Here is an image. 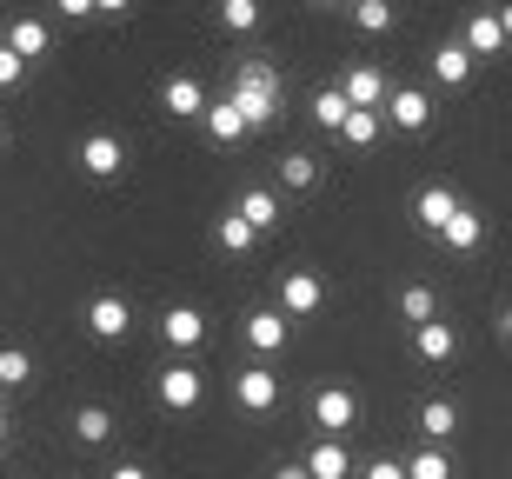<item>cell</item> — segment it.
Here are the masks:
<instances>
[{"instance_id":"obj_30","label":"cell","mask_w":512,"mask_h":479,"mask_svg":"<svg viewBox=\"0 0 512 479\" xmlns=\"http://www.w3.org/2000/svg\"><path fill=\"white\" fill-rule=\"evenodd\" d=\"M7 386H34V353L27 346H0V393Z\"/></svg>"},{"instance_id":"obj_12","label":"cell","mask_w":512,"mask_h":479,"mask_svg":"<svg viewBox=\"0 0 512 479\" xmlns=\"http://www.w3.org/2000/svg\"><path fill=\"white\" fill-rule=\"evenodd\" d=\"M160 340H167L173 353H193V346L207 340V313L200 307H167L160 313Z\"/></svg>"},{"instance_id":"obj_11","label":"cell","mask_w":512,"mask_h":479,"mask_svg":"<svg viewBox=\"0 0 512 479\" xmlns=\"http://www.w3.org/2000/svg\"><path fill=\"white\" fill-rule=\"evenodd\" d=\"M333 87H340L346 107H373V114H380V100H386V87H393V80H386L380 67H346Z\"/></svg>"},{"instance_id":"obj_1","label":"cell","mask_w":512,"mask_h":479,"mask_svg":"<svg viewBox=\"0 0 512 479\" xmlns=\"http://www.w3.org/2000/svg\"><path fill=\"white\" fill-rule=\"evenodd\" d=\"M227 100L240 107V114H247V134H260V127H273V120H280V107H286L280 67H273V60H260V54L233 60V87H227Z\"/></svg>"},{"instance_id":"obj_6","label":"cell","mask_w":512,"mask_h":479,"mask_svg":"<svg viewBox=\"0 0 512 479\" xmlns=\"http://www.w3.org/2000/svg\"><path fill=\"white\" fill-rule=\"evenodd\" d=\"M426 120H433V94H419V87H386V100H380V127L419 134Z\"/></svg>"},{"instance_id":"obj_17","label":"cell","mask_w":512,"mask_h":479,"mask_svg":"<svg viewBox=\"0 0 512 479\" xmlns=\"http://www.w3.org/2000/svg\"><path fill=\"white\" fill-rule=\"evenodd\" d=\"M413 353H419L426 366H446V360L459 353V333H453L446 320H419V326H413Z\"/></svg>"},{"instance_id":"obj_7","label":"cell","mask_w":512,"mask_h":479,"mask_svg":"<svg viewBox=\"0 0 512 479\" xmlns=\"http://www.w3.org/2000/svg\"><path fill=\"white\" fill-rule=\"evenodd\" d=\"M320 307H326V280L313 267H293L280 280V313H286V320H313Z\"/></svg>"},{"instance_id":"obj_32","label":"cell","mask_w":512,"mask_h":479,"mask_svg":"<svg viewBox=\"0 0 512 479\" xmlns=\"http://www.w3.org/2000/svg\"><path fill=\"white\" fill-rule=\"evenodd\" d=\"M353 114V107H346L340 100V87H320V94H313V120H320L326 134H340V120Z\"/></svg>"},{"instance_id":"obj_40","label":"cell","mask_w":512,"mask_h":479,"mask_svg":"<svg viewBox=\"0 0 512 479\" xmlns=\"http://www.w3.org/2000/svg\"><path fill=\"white\" fill-rule=\"evenodd\" d=\"M313 7H346V0H313Z\"/></svg>"},{"instance_id":"obj_13","label":"cell","mask_w":512,"mask_h":479,"mask_svg":"<svg viewBox=\"0 0 512 479\" xmlns=\"http://www.w3.org/2000/svg\"><path fill=\"white\" fill-rule=\"evenodd\" d=\"M7 47H14V54L27 60V67H34V60H47V54H54V27H47L40 14H20L14 27H7Z\"/></svg>"},{"instance_id":"obj_2","label":"cell","mask_w":512,"mask_h":479,"mask_svg":"<svg viewBox=\"0 0 512 479\" xmlns=\"http://www.w3.org/2000/svg\"><path fill=\"white\" fill-rule=\"evenodd\" d=\"M153 393H160L167 413H193V406L207 400V373H200L193 360H167L160 373H153Z\"/></svg>"},{"instance_id":"obj_24","label":"cell","mask_w":512,"mask_h":479,"mask_svg":"<svg viewBox=\"0 0 512 479\" xmlns=\"http://www.w3.org/2000/svg\"><path fill=\"white\" fill-rule=\"evenodd\" d=\"M213 247H220V253H253V247H260V233H253L240 213H220V220H213Z\"/></svg>"},{"instance_id":"obj_36","label":"cell","mask_w":512,"mask_h":479,"mask_svg":"<svg viewBox=\"0 0 512 479\" xmlns=\"http://www.w3.org/2000/svg\"><path fill=\"white\" fill-rule=\"evenodd\" d=\"M107 479H153V473H147V466H140V460H120V466H114V473H107Z\"/></svg>"},{"instance_id":"obj_8","label":"cell","mask_w":512,"mask_h":479,"mask_svg":"<svg viewBox=\"0 0 512 479\" xmlns=\"http://www.w3.org/2000/svg\"><path fill=\"white\" fill-rule=\"evenodd\" d=\"M74 160H80L87 180H114V173L127 167V140H120V134H80Z\"/></svg>"},{"instance_id":"obj_15","label":"cell","mask_w":512,"mask_h":479,"mask_svg":"<svg viewBox=\"0 0 512 479\" xmlns=\"http://www.w3.org/2000/svg\"><path fill=\"white\" fill-rule=\"evenodd\" d=\"M160 107H167L173 120H200L207 114V87H200L193 74H173L167 87H160Z\"/></svg>"},{"instance_id":"obj_33","label":"cell","mask_w":512,"mask_h":479,"mask_svg":"<svg viewBox=\"0 0 512 479\" xmlns=\"http://www.w3.org/2000/svg\"><path fill=\"white\" fill-rule=\"evenodd\" d=\"M20 80H27V60H20L14 47H7V40H0V94H14Z\"/></svg>"},{"instance_id":"obj_41","label":"cell","mask_w":512,"mask_h":479,"mask_svg":"<svg viewBox=\"0 0 512 479\" xmlns=\"http://www.w3.org/2000/svg\"><path fill=\"white\" fill-rule=\"evenodd\" d=\"M0 154H7V127H0Z\"/></svg>"},{"instance_id":"obj_10","label":"cell","mask_w":512,"mask_h":479,"mask_svg":"<svg viewBox=\"0 0 512 479\" xmlns=\"http://www.w3.org/2000/svg\"><path fill=\"white\" fill-rule=\"evenodd\" d=\"M233 400L247 406V413H273V406H280V373H273V366H240V373H233Z\"/></svg>"},{"instance_id":"obj_34","label":"cell","mask_w":512,"mask_h":479,"mask_svg":"<svg viewBox=\"0 0 512 479\" xmlns=\"http://www.w3.org/2000/svg\"><path fill=\"white\" fill-rule=\"evenodd\" d=\"M360 479H406V473H399V460H366Z\"/></svg>"},{"instance_id":"obj_3","label":"cell","mask_w":512,"mask_h":479,"mask_svg":"<svg viewBox=\"0 0 512 479\" xmlns=\"http://www.w3.org/2000/svg\"><path fill=\"white\" fill-rule=\"evenodd\" d=\"M506 27H512V14L506 7H486V14H473L466 20V27H459V47H466V54H473V67L479 60H493V54H506Z\"/></svg>"},{"instance_id":"obj_20","label":"cell","mask_w":512,"mask_h":479,"mask_svg":"<svg viewBox=\"0 0 512 479\" xmlns=\"http://www.w3.org/2000/svg\"><path fill=\"white\" fill-rule=\"evenodd\" d=\"M233 213H240V220H247L253 233H273V227H280V193H266V187H247L240 200H233Z\"/></svg>"},{"instance_id":"obj_9","label":"cell","mask_w":512,"mask_h":479,"mask_svg":"<svg viewBox=\"0 0 512 479\" xmlns=\"http://www.w3.org/2000/svg\"><path fill=\"white\" fill-rule=\"evenodd\" d=\"M80 320H87L94 340H127V333H133V307L120 300V293H94V300L80 307Z\"/></svg>"},{"instance_id":"obj_4","label":"cell","mask_w":512,"mask_h":479,"mask_svg":"<svg viewBox=\"0 0 512 479\" xmlns=\"http://www.w3.org/2000/svg\"><path fill=\"white\" fill-rule=\"evenodd\" d=\"M353 420H360V393H353V386H320V393H313V426H320V440L353 433Z\"/></svg>"},{"instance_id":"obj_38","label":"cell","mask_w":512,"mask_h":479,"mask_svg":"<svg viewBox=\"0 0 512 479\" xmlns=\"http://www.w3.org/2000/svg\"><path fill=\"white\" fill-rule=\"evenodd\" d=\"M133 0H94V14H127Z\"/></svg>"},{"instance_id":"obj_26","label":"cell","mask_w":512,"mask_h":479,"mask_svg":"<svg viewBox=\"0 0 512 479\" xmlns=\"http://www.w3.org/2000/svg\"><path fill=\"white\" fill-rule=\"evenodd\" d=\"M74 440L80 446H107L114 440V413H107V406H80L74 413Z\"/></svg>"},{"instance_id":"obj_5","label":"cell","mask_w":512,"mask_h":479,"mask_svg":"<svg viewBox=\"0 0 512 479\" xmlns=\"http://www.w3.org/2000/svg\"><path fill=\"white\" fill-rule=\"evenodd\" d=\"M240 340H247V353L273 360V353H286V340H293V320H286L280 307H253L247 320H240Z\"/></svg>"},{"instance_id":"obj_27","label":"cell","mask_w":512,"mask_h":479,"mask_svg":"<svg viewBox=\"0 0 512 479\" xmlns=\"http://www.w3.org/2000/svg\"><path fill=\"white\" fill-rule=\"evenodd\" d=\"M280 187H286V193L320 187V154H286V160H280Z\"/></svg>"},{"instance_id":"obj_19","label":"cell","mask_w":512,"mask_h":479,"mask_svg":"<svg viewBox=\"0 0 512 479\" xmlns=\"http://www.w3.org/2000/svg\"><path fill=\"white\" fill-rule=\"evenodd\" d=\"M433 240H446L453 253H479V240H486V220H479V213L466 207V200H459V207H453V220H446V227H439Z\"/></svg>"},{"instance_id":"obj_23","label":"cell","mask_w":512,"mask_h":479,"mask_svg":"<svg viewBox=\"0 0 512 479\" xmlns=\"http://www.w3.org/2000/svg\"><path fill=\"white\" fill-rule=\"evenodd\" d=\"M399 473L406 479H453V453H446V446H419V453L399 460Z\"/></svg>"},{"instance_id":"obj_21","label":"cell","mask_w":512,"mask_h":479,"mask_svg":"<svg viewBox=\"0 0 512 479\" xmlns=\"http://www.w3.org/2000/svg\"><path fill=\"white\" fill-rule=\"evenodd\" d=\"M433 80L439 87H466V80H473V54H466L459 40H439L433 47Z\"/></svg>"},{"instance_id":"obj_35","label":"cell","mask_w":512,"mask_h":479,"mask_svg":"<svg viewBox=\"0 0 512 479\" xmlns=\"http://www.w3.org/2000/svg\"><path fill=\"white\" fill-rule=\"evenodd\" d=\"M54 14L60 20H87V14H94V0H54Z\"/></svg>"},{"instance_id":"obj_28","label":"cell","mask_w":512,"mask_h":479,"mask_svg":"<svg viewBox=\"0 0 512 479\" xmlns=\"http://www.w3.org/2000/svg\"><path fill=\"white\" fill-rule=\"evenodd\" d=\"M340 140H346V147H360V154H366V147L380 140V114H373V107H353V114L340 120Z\"/></svg>"},{"instance_id":"obj_18","label":"cell","mask_w":512,"mask_h":479,"mask_svg":"<svg viewBox=\"0 0 512 479\" xmlns=\"http://www.w3.org/2000/svg\"><path fill=\"white\" fill-rule=\"evenodd\" d=\"M300 466H306V479H353V453L340 440H313Z\"/></svg>"},{"instance_id":"obj_22","label":"cell","mask_w":512,"mask_h":479,"mask_svg":"<svg viewBox=\"0 0 512 479\" xmlns=\"http://www.w3.org/2000/svg\"><path fill=\"white\" fill-rule=\"evenodd\" d=\"M419 433H426L433 446H446L459 433V406L453 400H426V406H419Z\"/></svg>"},{"instance_id":"obj_39","label":"cell","mask_w":512,"mask_h":479,"mask_svg":"<svg viewBox=\"0 0 512 479\" xmlns=\"http://www.w3.org/2000/svg\"><path fill=\"white\" fill-rule=\"evenodd\" d=\"M14 440V420H7V406H0V446Z\"/></svg>"},{"instance_id":"obj_25","label":"cell","mask_w":512,"mask_h":479,"mask_svg":"<svg viewBox=\"0 0 512 479\" xmlns=\"http://www.w3.org/2000/svg\"><path fill=\"white\" fill-rule=\"evenodd\" d=\"M346 7H353V27H360V34H373V40H380V34H393V0H346Z\"/></svg>"},{"instance_id":"obj_14","label":"cell","mask_w":512,"mask_h":479,"mask_svg":"<svg viewBox=\"0 0 512 479\" xmlns=\"http://www.w3.org/2000/svg\"><path fill=\"white\" fill-rule=\"evenodd\" d=\"M453 207H459V193L433 180V187H419V193H413V227H419V233H439L446 220H453Z\"/></svg>"},{"instance_id":"obj_16","label":"cell","mask_w":512,"mask_h":479,"mask_svg":"<svg viewBox=\"0 0 512 479\" xmlns=\"http://www.w3.org/2000/svg\"><path fill=\"white\" fill-rule=\"evenodd\" d=\"M200 127H207V140H213V147H240V140H247V114H240L233 100H207Z\"/></svg>"},{"instance_id":"obj_29","label":"cell","mask_w":512,"mask_h":479,"mask_svg":"<svg viewBox=\"0 0 512 479\" xmlns=\"http://www.w3.org/2000/svg\"><path fill=\"white\" fill-rule=\"evenodd\" d=\"M399 320L406 326H419V320H439V300H433V287H399Z\"/></svg>"},{"instance_id":"obj_31","label":"cell","mask_w":512,"mask_h":479,"mask_svg":"<svg viewBox=\"0 0 512 479\" xmlns=\"http://www.w3.org/2000/svg\"><path fill=\"white\" fill-rule=\"evenodd\" d=\"M220 27L227 34H253L260 27V0H220Z\"/></svg>"},{"instance_id":"obj_37","label":"cell","mask_w":512,"mask_h":479,"mask_svg":"<svg viewBox=\"0 0 512 479\" xmlns=\"http://www.w3.org/2000/svg\"><path fill=\"white\" fill-rule=\"evenodd\" d=\"M273 479H306V466H300V460H286V466H273Z\"/></svg>"}]
</instances>
